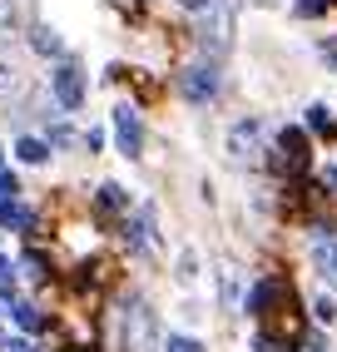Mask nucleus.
Segmentation results:
<instances>
[{
  "label": "nucleus",
  "mask_w": 337,
  "mask_h": 352,
  "mask_svg": "<svg viewBox=\"0 0 337 352\" xmlns=\"http://www.w3.org/2000/svg\"><path fill=\"white\" fill-rule=\"evenodd\" d=\"M109 120H114V144H119V154H124V159H139V154H144V120H139V109H134V104H119Z\"/></svg>",
  "instance_id": "nucleus-3"
},
{
  "label": "nucleus",
  "mask_w": 337,
  "mask_h": 352,
  "mask_svg": "<svg viewBox=\"0 0 337 352\" xmlns=\"http://www.w3.org/2000/svg\"><path fill=\"white\" fill-rule=\"evenodd\" d=\"M327 6H332V0H298V20H318V15H327Z\"/></svg>",
  "instance_id": "nucleus-15"
},
{
  "label": "nucleus",
  "mask_w": 337,
  "mask_h": 352,
  "mask_svg": "<svg viewBox=\"0 0 337 352\" xmlns=\"http://www.w3.org/2000/svg\"><path fill=\"white\" fill-rule=\"evenodd\" d=\"M0 164H6V149H0Z\"/></svg>",
  "instance_id": "nucleus-24"
},
{
  "label": "nucleus",
  "mask_w": 337,
  "mask_h": 352,
  "mask_svg": "<svg viewBox=\"0 0 337 352\" xmlns=\"http://www.w3.org/2000/svg\"><path fill=\"white\" fill-rule=\"evenodd\" d=\"M10 352H45V347H35V342H25V338H15V342H10Z\"/></svg>",
  "instance_id": "nucleus-22"
},
{
  "label": "nucleus",
  "mask_w": 337,
  "mask_h": 352,
  "mask_svg": "<svg viewBox=\"0 0 337 352\" xmlns=\"http://www.w3.org/2000/svg\"><path fill=\"white\" fill-rule=\"evenodd\" d=\"M20 89V75H15V65H6L0 60V95H15Z\"/></svg>",
  "instance_id": "nucleus-17"
},
{
  "label": "nucleus",
  "mask_w": 337,
  "mask_h": 352,
  "mask_svg": "<svg viewBox=\"0 0 337 352\" xmlns=\"http://www.w3.org/2000/svg\"><path fill=\"white\" fill-rule=\"evenodd\" d=\"M30 50H35V55H50V60H60V55H65V40H60L50 25H35V30H30Z\"/></svg>",
  "instance_id": "nucleus-7"
},
{
  "label": "nucleus",
  "mask_w": 337,
  "mask_h": 352,
  "mask_svg": "<svg viewBox=\"0 0 337 352\" xmlns=\"http://www.w3.org/2000/svg\"><path fill=\"white\" fill-rule=\"evenodd\" d=\"M307 129H318V134H337L332 109H327V104H307Z\"/></svg>",
  "instance_id": "nucleus-11"
},
{
  "label": "nucleus",
  "mask_w": 337,
  "mask_h": 352,
  "mask_svg": "<svg viewBox=\"0 0 337 352\" xmlns=\"http://www.w3.org/2000/svg\"><path fill=\"white\" fill-rule=\"evenodd\" d=\"M318 184H323V189H327V194L337 199V164H327V169L318 174Z\"/></svg>",
  "instance_id": "nucleus-21"
},
{
  "label": "nucleus",
  "mask_w": 337,
  "mask_h": 352,
  "mask_svg": "<svg viewBox=\"0 0 337 352\" xmlns=\"http://www.w3.org/2000/svg\"><path fill=\"white\" fill-rule=\"evenodd\" d=\"M312 273H318L323 283L337 288V243H332V239H318V243H312Z\"/></svg>",
  "instance_id": "nucleus-5"
},
{
  "label": "nucleus",
  "mask_w": 337,
  "mask_h": 352,
  "mask_svg": "<svg viewBox=\"0 0 337 352\" xmlns=\"http://www.w3.org/2000/svg\"><path fill=\"white\" fill-rule=\"evenodd\" d=\"M15 322L25 327V333H40V327H45V313L35 308V302H15Z\"/></svg>",
  "instance_id": "nucleus-13"
},
{
  "label": "nucleus",
  "mask_w": 337,
  "mask_h": 352,
  "mask_svg": "<svg viewBox=\"0 0 337 352\" xmlns=\"http://www.w3.org/2000/svg\"><path fill=\"white\" fill-rule=\"evenodd\" d=\"M45 120H50V149H69V144H75V129H69L65 120H55V114H45Z\"/></svg>",
  "instance_id": "nucleus-14"
},
{
  "label": "nucleus",
  "mask_w": 337,
  "mask_h": 352,
  "mask_svg": "<svg viewBox=\"0 0 337 352\" xmlns=\"http://www.w3.org/2000/svg\"><path fill=\"white\" fill-rule=\"evenodd\" d=\"M253 352H287L273 333H253Z\"/></svg>",
  "instance_id": "nucleus-18"
},
{
  "label": "nucleus",
  "mask_w": 337,
  "mask_h": 352,
  "mask_svg": "<svg viewBox=\"0 0 337 352\" xmlns=\"http://www.w3.org/2000/svg\"><path fill=\"white\" fill-rule=\"evenodd\" d=\"M219 89H224V75H219V60H194V65H184L179 69V95L188 104H213L219 100Z\"/></svg>",
  "instance_id": "nucleus-1"
},
{
  "label": "nucleus",
  "mask_w": 337,
  "mask_h": 352,
  "mask_svg": "<svg viewBox=\"0 0 337 352\" xmlns=\"http://www.w3.org/2000/svg\"><path fill=\"white\" fill-rule=\"evenodd\" d=\"M10 268H15L10 258H0V283H10Z\"/></svg>",
  "instance_id": "nucleus-23"
},
{
  "label": "nucleus",
  "mask_w": 337,
  "mask_h": 352,
  "mask_svg": "<svg viewBox=\"0 0 337 352\" xmlns=\"http://www.w3.org/2000/svg\"><path fill=\"white\" fill-rule=\"evenodd\" d=\"M55 104H60V109H69V114L85 104V69H80V60H75V55L60 60V69H55Z\"/></svg>",
  "instance_id": "nucleus-4"
},
{
  "label": "nucleus",
  "mask_w": 337,
  "mask_h": 352,
  "mask_svg": "<svg viewBox=\"0 0 337 352\" xmlns=\"http://www.w3.org/2000/svg\"><path fill=\"white\" fill-rule=\"evenodd\" d=\"M312 318H318V322H323V327H327V322H337V302H332V298H327V293H323V298H318V302H312Z\"/></svg>",
  "instance_id": "nucleus-16"
},
{
  "label": "nucleus",
  "mask_w": 337,
  "mask_h": 352,
  "mask_svg": "<svg viewBox=\"0 0 337 352\" xmlns=\"http://www.w3.org/2000/svg\"><path fill=\"white\" fill-rule=\"evenodd\" d=\"M174 278H179L184 288H194V283H199V253H194V248H184V253H179V263H174Z\"/></svg>",
  "instance_id": "nucleus-9"
},
{
  "label": "nucleus",
  "mask_w": 337,
  "mask_h": 352,
  "mask_svg": "<svg viewBox=\"0 0 337 352\" xmlns=\"http://www.w3.org/2000/svg\"><path fill=\"white\" fill-rule=\"evenodd\" d=\"M219 298H224V302H238V273H233V268L224 273V283H219Z\"/></svg>",
  "instance_id": "nucleus-19"
},
{
  "label": "nucleus",
  "mask_w": 337,
  "mask_h": 352,
  "mask_svg": "<svg viewBox=\"0 0 337 352\" xmlns=\"http://www.w3.org/2000/svg\"><path fill=\"white\" fill-rule=\"evenodd\" d=\"M94 204H100V214H124V208H129V194H124V184H100Z\"/></svg>",
  "instance_id": "nucleus-8"
},
{
  "label": "nucleus",
  "mask_w": 337,
  "mask_h": 352,
  "mask_svg": "<svg viewBox=\"0 0 337 352\" xmlns=\"http://www.w3.org/2000/svg\"><path fill=\"white\" fill-rule=\"evenodd\" d=\"M15 159L30 164V169H40V164H50V144L35 139V134H20V139H15Z\"/></svg>",
  "instance_id": "nucleus-6"
},
{
  "label": "nucleus",
  "mask_w": 337,
  "mask_h": 352,
  "mask_svg": "<svg viewBox=\"0 0 337 352\" xmlns=\"http://www.w3.org/2000/svg\"><path fill=\"white\" fill-rule=\"evenodd\" d=\"M303 352H332V342H327L323 333H307V338H303Z\"/></svg>",
  "instance_id": "nucleus-20"
},
{
  "label": "nucleus",
  "mask_w": 337,
  "mask_h": 352,
  "mask_svg": "<svg viewBox=\"0 0 337 352\" xmlns=\"http://www.w3.org/2000/svg\"><path fill=\"white\" fill-rule=\"evenodd\" d=\"M159 352H208L199 338H188V333H168L164 342H159Z\"/></svg>",
  "instance_id": "nucleus-12"
},
{
  "label": "nucleus",
  "mask_w": 337,
  "mask_h": 352,
  "mask_svg": "<svg viewBox=\"0 0 337 352\" xmlns=\"http://www.w3.org/2000/svg\"><path fill=\"white\" fill-rule=\"evenodd\" d=\"M224 149H228L233 164H253L258 154H268V149H263V120H258V114H243V120H233V124H228Z\"/></svg>",
  "instance_id": "nucleus-2"
},
{
  "label": "nucleus",
  "mask_w": 337,
  "mask_h": 352,
  "mask_svg": "<svg viewBox=\"0 0 337 352\" xmlns=\"http://www.w3.org/2000/svg\"><path fill=\"white\" fill-rule=\"evenodd\" d=\"M20 278H30V283H40V278H50V263H45V253H25L20 258Z\"/></svg>",
  "instance_id": "nucleus-10"
}]
</instances>
